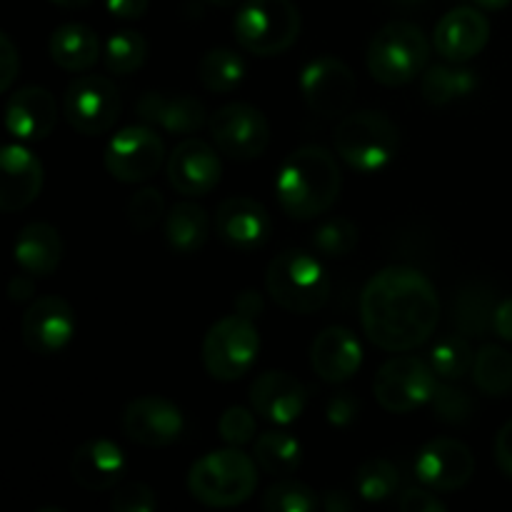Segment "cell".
Segmentation results:
<instances>
[{
  "instance_id": "cell-19",
  "label": "cell",
  "mask_w": 512,
  "mask_h": 512,
  "mask_svg": "<svg viewBox=\"0 0 512 512\" xmlns=\"http://www.w3.org/2000/svg\"><path fill=\"white\" fill-rule=\"evenodd\" d=\"M490 40V23L478 8L460 5L445 13L435 25L433 45L448 63H468L483 53Z\"/></svg>"
},
{
  "instance_id": "cell-10",
  "label": "cell",
  "mask_w": 512,
  "mask_h": 512,
  "mask_svg": "<svg viewBox=\"0 0 512 512\" xmlns=\"http://www.w3.org/2000/svg\"><path fill=\"white\" fill-rule=\"evenodd\" d=\"M105 170L125 185L145 183L165 163V143L153 125H130L113 135L103 155Z\"/></svg>"
},
{
  "instance_id": "cell-24",
  "label": "cell",
  "mask_w": 512,
  "mask_h": 512,
  "mask_svg": "<svg viewBox=\"0 0 512 512\" xmlns=\"http://www.w3.org/2000/svg\"><path fill=\"white\" fill-rule=\"evenodd\" d=\"M138 118L170 135H193L205 125V105L195 95H165L148 90L138 100Z\"/></svg>"
},
{
  "instance_id": "cell-9",
  "label": "cell",
  "mask_w": 512,
  "mask_h": 512,
  "mask_svg": "<svg viewBox=\"0 0 512 512\" xmlns=\"http://www.w3.org/2000/svg\"><path fill=\"white\" fill-rule=\"evenodd\" d=\"M435 388H438V375L433 365L415 355L390 358L388 363L380 365L373 380V393L380 408L395 415L413 413L423 405H430Z\"/></svg>"
},
{
  "instance_id": "cell-21",
  "label": "cell",
  "mask_w": 512,
  "mask_h": 512,
  "mask_svg": "<svg viewBox=\"0 0 512 512\" xmlns=\"http://www.w3.org/2000/svg\"><path fill=\"white\" fill-rule=\"evenodd\" d=\"M58 123V103L38 85H28L10 95L5 105V128L20 143H40Z\"/></svg>"
},
{
  "instance_id": "cell-40",
  "label": "cell",
  "mask_w": 512,
  "mask_h": 512,
  "mask_svg": "<svg viewBox=\"0 0 512 512\" xmlns=\"http://www.w3.org/2000/svg\"><path fill=\"white\" fill-rule=\"evenodd\" d=\"M165 210V200L160 195V190L155 188H143L130 198L128 203V220L133 225V230L138 233H145V230L155 228L163 218Z\"/></svg>"
},
{
  "instance_id": "cell-11",
  "label": "cell",
  "mask_w": 512,
  "mask_h": 512,
  "mask_svg": "<svg viewBox=\"0 0 512 512\" xmlns=\"http://www.w3.org/2000/svg\"><path fill=\"white\" fill-rule=\"evenodd\" d=\"M123 100L118 88L103 75H80L63 95V115L80 135H103L118 120Z\"/></svg>"
},
{
  "instance_id": "cell-52",
  "label": "cell",
  "mask_w": 512,
  "mask_h": 512,
  "mask_svg": "<svg viewBox=\"0 0 512 512\" xmlns=\"http://www.w3.org/2000/svg\"><path fill=\"white\" fill-rule=\"evenodd\" d=\"M473 3L478 5L480 10H490V13H495V10L508 8L512 0H473Z\"/></svg>"
},
{
  "instance_id": "cell-48",
  "label": "cell",
  "mask_w": 512,
  "mask_h": 512,
  "mask_svg": "<svg viewBox=\"0 0 512 512\" xmlns=\"http://www.w3.org/2000/svg\"><path fill=\"white\" fill-rule=\"evenodd\" d=\"M493 330L500 340L512 343V298H505L503 303L495 305Z\"/></svg>"
},
{
  "instance_id": "cell-25",
  "label": "cell",
  "mask_w": 512,
  "mask_h": 512,
  "mask_svg": "<svg viewBox=\"0 0 512 512\" xmlns=\"http://www.w3.org/2000/svg\"><path fill=\"white\" fill-rule=\"evenodd\" d=\"M125 473V455L113 440H90L75 450L70 460V475L80 488L90 493L110 490Z\"/></svg>"
},
{
  "instance_id": "cell-39",
  "label": "cell",
  "mask_w": 512,
  "mask_h": 512,
  "mask_svg": "<svg viewBox=\"0 0 512 512\" xmlns=\"http://www.w3.org/2000/svg\"><path fill=\"white\" fill-rule=\"evenodd\" d=\"M430 405H433L435 418L448 425H460L473 415V400L465 390L455 388L453 380L438 383L433 398H430Z\"/></svg>"
},
{
  "instance_id": "cell-55",
  "label": "cell",
  "mask_w": 512,
  "mask_h": 512,
  "mask_svg": "<svg viewBox=\"0 0 512 512\" xmlns=\"http://www.w3.org/2000/svg\"><path fill=\"white\" fill-rule=\"evenodd\" d=\"M403 3H415V0H403Z\"/></svg>"
},
{
  "instance_id": "cell-4",
  "label": "cell",
  "mask_w": 512,
  "mask_h": 512,
  "mask_svg": "<svg viewBox=\"0 0 512 512\" xmlns=\"http://www.w3.org/2000/svg\"><path fill=\"white\" fill-rule=\"evenodd\" d=\"M270 298L295 315H310L330 300V278L323 263L305 250L275 255L265 273Z\"/></svg>"
},
{
  "instance_id": "cell-6",
  "label": "cell",
  "mask_w": 512,
  "mask_h": 512,
  "mask_svg": "<svg viewBox=\"0 0 512 512\" xmlns=\"http://www.w3.org/2000/svg\"><path fill=\"white\" fill-rule=\"evenodd\" d=\"M428 55L430 43L423 28L405 23V20H395V23L383 25L373 35L365 60H368V70L375 83L398 88L423 73Z\"/></svg>"
},
{
  "instance_id": "cell-5",
  "label": "cell",
  "mask_w": 512,
  "mask_h": 512,
  "mask_svg": "<svg viewBox=\"0 0 512 512\" xmlns=\"http://www.w3.org/2000/svg\"><path fill=\"white\" fill-rule=\"evenodd\" d=\"M335 150L345 165L365 175L380 173L400 150V130L378 110H360L340 120L333 135Z\"/></svg>"
},
{
  "instance_id": "cell-47",
  "label": "cell",
  "mask_w": 512,
  "mask_h": 512,
  "mask_svg": "<svg viewBox=\"0 0 512 512\" xmlns=\"http://www.w3.org/2000/svg\"><path fill=\"white\" fill-rule=\"evenodd\" d=\"M150 0H105V8L113 18L120 20H138L148 10Z\"/></svg>"
},
{
  "instance_id": "cell-37",
  "label": "cell",
  "mask_w": 512,
  "mask_h": 512,
  "mask_svg": "<svg viewBox=\"0 0 512 512\" xmlns=\"http://www.w3.org/2000/svg\"><path fill=\"white\" fill-rule=\"evenodd\" d=\"M323 505L310 485L298 480H280L270 485L263 495V508L268 512H315Z\"/></svg>"
},
{
  "instance_id": "cell-14",
  "label": "cell",
  "mask_w": 512,
  "mask_h": 512,
  "mask_svg": "<svg viewBox=\"0 0 512 512\" xmlns=\"http://www.w3.org/2000/svg\"><path fill=\"white\" fill-rule=\"evenodd\" d=\"M75 310L60 295H43L23 313L20 335L23 343L38 355H55L68 348L75 335Z\"/></svg>"
},
{
  "instance_id": "cell-13",
  "label": "cell",
  "mask_w": 512,
  "mask_h": 512,
  "mask_svg": "<svg viewBox=\"0 0 512 512\" xmlns=\"http://www.w3.org/2000/svg\"><path fill=\"white\" fill-rule=\"evenodd\" d=\"M358 80L338 58H315L300 73V93L308 108L323 118H338L348 113L355 100Z\"/></svg>"
},
{
  "instance_id": "cell-45",
  "label": "cell",
  "mask_w": 512,
  "mask_h": 512,
  "mask_svg": "<svg viewBox=\"0 0 512 512\" xmlns=\"http://www.w3.org/2000/svg\"><path fill=\"white\" fill-rule=\"evenodd\" d=\"M20 73V55L8 33H0V90H10Z\"/></svg>"
},
{
  "instance_id": "cell-31",
  "label": "cell",
  "mask_w": 512,
  "mask_h": 512,
  "mask_svg": "<svg viewBox=\"0 0 512 512\" xmlns=\"http://www.w3.org/2000/svg\"><path fill=\"white\" fill-rule=\"evenodd\" d=\"M473 383L490 398H505L512 393V353L500 345H483L473 360Z\"/></svg>"
},
{
  "instance_id": "cell-20",
  "label": "cell",
  "mask_w": 512,
  "mask_h": 512,
  "mask_svg": "<svg viewBox=\"0 0 512 512\" xmlns=\"http://www.w3.org/2000/svg\"><path fill=\"white\" fill-rule=\"evenodd\" d=\"M43 190V163L23 143H8L0 153V210L15 213Z\"/></svg>"
},
{
  "instance_id": "cell-46",
  "label": "cell",
  "mask_w": 512,
  "mask_h": 512,
  "mask_svg": "<svg viewBox=\"0 0 512 512\" xmlns=\"http://www.w3.org/2000/svg\"><path fill=\"white\" fill-rule=\"evenodd\" d=\"M495 463L508 478H512V420L500 428L495 438Z\"/></svg>"
},
{
  "instance_id": "cell-22",
  "label": "cell",
  "mask_w": 512,
  "mask_h": 512,
  "mask_svg": "<svg viewBox=\"0 0 512 512\" xmlns=\"http://www.w3.org/2000/svg\"><path fill=\"white\" fill-rule=\"evenodd\" d=\"M250 405L260 418L283 428L303 415L305 388L295 375L268 370L250 385Z\"/></svg>"
},
{
  "instance_id": "cell-42",
  "label": "cell",
  "mask_w": 512,
  "mask_h": 512,
  "mask_svg": "<svg viewBox=\"0 0 512 512\" xmlns=\"http://www.w3.org/2000/svg\"><path fill=\"white\" fill-rule=\"evenodd\" d=\"M110 505L115 512H155L158 498L145 483H125L115 490Z\"/></svg>"
},
{
  "instance_id": "cell-27",
  "label": "cell",
  "mask_w": 512,
  "mask_h": 512,
  "mask_svg": "<svg viewBox=\"0 0 512 512\" xmlns=\"http://www.w3.org/2000/svg\"><path fill=\"white\" fill-rule=\"evenodd\" d=\"M50 58L68 73H83L100 60V40L88 25L65 23L50 35Z\"/></svg>"
},
{
  "instance_id": "cell-26",
  "label": "cell",
  "mask_w": 512,
  "mask_h": 512,
  "mask_svg": "<svg viewBox=\"0 0 512 512\" xmlns=\"http://www.w3.org/2000/svg\"><path fill=\"white\" fill-rule=\"evenodd\" d=\"M15 263L33 278H48L63 260V238L50 223H28L15 238Z\"/></svg>"
},
{
  "instance_id": "cell-36",
  "label": "cell",
  "mask_w": 512,
  "mask_h": 512,
  "mask_svg": "<svg viewBox=\"0 0 512 512\" xmlns=\"http://www.w3.org/2000/svg\"><path fill=\"white\" fill-rule=\"evenodd\" d=\"M475 353L470 348V343L460 335H448L440 343H435V348L430 350V365H433L435 375L440 380H460L465 373H470L473 368Z\"/></svg>"
},
{
  "instance_id": "cell-28",
  "label": "cell",
  "mask_w": 512,
  "mask_h": 512,
  "mask_svg": "<svg viewBox=\"0 0 512 512\" xmlns=\"http://www.w3.org/2000/svg\"><path fill=\"white\" fill-rule=\"evenodd\" d=\"M475 88H478V75L473 68H465V63L433 65L420 80V95L435 108L468 98Z\"/></svg>"
},
{
  "instance_id": "cell-43",
  "label": "cell",
  "mask_w": 512,
  "mask_h": 512,
  "mask_svg": "<svg viewBox=\"0 0 512 512\" xmlns=\"http://www.w3.org/2000/svg\"><path fill=\"white\" fill-rule=\"evenodd\" d=\"M360 415V400L353 393H335L328 400V408H325V418L335 428H348L358 420Z\"/></svg>"
},
{
  "instance_id": "cell-33",
  "label": "cell",
  "mask_w": 512,
  "mask_h": 512,
  "mask_svg": "<svg viewBox=\"0 0 512 512\" xmlns=\"http://www.w3.org/2000/svg\"><path fill=\"white\" fill-rule=\"evenodd\" d=\"M198 78L210 93H233L245 78V60L230 48H213L200 58Z\"/></svg>"
},
{
  "instance_id": "cell-50",
  "label": "cell",
  "mask_w": 512,
  "mask_h": 512,
  "mask_svg": "<svg viewBox=\"0 0 512 512\" xmlns=\"http://www.w3.org/2000/svg\"><path fill=\"white\" fill-rule=\"evenodd\" d=\"M35 293V283L28 278V275H15L8 285V298L13 303H28Z\"/></svg>"
},
{
  "instance_id": "cell-15",
  "label": "cell",
  "mask_w": 512,
  "mask_h": 512,
  "mask_svg": "<svg viewBox=\"0 0 512 512\" xmlns=\"http://www.w3.org/2000/svg\"><path fill=\"white\" fill-rule=\"evenodd\" d=\"M475 473V458L460 440L438 438L423 445L415 460V475L435 493H453L465 488Z\"/></svg>"
},
{
  "instance_id": "cell-7",
  "label": "cell",
  "mask_w": 512,
  "mask_h": 512,
  "mask_svg": "<svg viewBox=\"0 0 512 512\" xmlns=\"http://www.w3.org/2000/svg\"><path fill=\"white\" fill-rule=\"evenodd\" d=\"M303 20L290 0H245L235 15V38L248 53L280 55L298 40Z\"/></svg>"
},
{
  "instance_id": "cell-41",
  "label": "cell",
  "mask_w": 512,
  "mask_h": 512,
  "mask_svg": "<svg viewBox=\"0 0 512 512\" xmlns=\"http://www.w3.org/2000/svg\"><path fill=\"white\" fill-rule=\"evenodd\" d=\"M218 433L228 445H233V448H243V445H248L250 440H255L258 423H255V415L250 413L248 408L233 405V408H228L223 415H220Z\"/></svg>"
},
{
  "instance_id": "cell-8",
  "label": "cell",
  "mask_w": 512,
  "mask_h": 512,
  "mask_svg": "<svg viewBox=\"0 0 512 512\" xmlns=\"http://www.w3.org/2000/svg\"><path fill=\"white\" fill-rule=\"evenodd\" d=\"M260 353L258 328L250 318L235 313L220 318L205 333L203 340V365L210 378L220 383L240 380L255 365Z\"/></svg>"
},
{
  "instance_id": "cell-23",
  "label": "cell",
  "mask_w": 512,
  "mask_h": 512,
  "mask_svg": "<svg viewBox=\"0 0 512 512\" xmlns=\"http://www.w3.org/2000/svg\"><path fill=\"white\" fill-rule=\"evenodd\" d=\"M310 365L330 385L348 383L363 365V345L348 328H325L310 348Z\"/></svg>"
},
{
  "instance_id": "cell-51",
  "label": "cell",
  "mask_w": 512,
  "mask_h": 512,
  "mask_svg": "<svg viewBox=\"0 0 512 512\" xmlns=\"http://www.w3.org/2000/svg\"><path fill=\"white\" fill-rule=\"evenodd\" d=\"M353 505L355 503L348 498V493H343V490H328V493L323 495V508L328 512H350Z\"/></svg>"
},
{
  "instance_id": "cell-38",
  "label": "cell",
  "mask_w": 512,
  "mask_h": 512,
  "mask_svg": "<svg viewBox=\"0 0 512 512\" xmlns=\"http://www.w3.org/2000/svg\"><path fill=\"white\" fill-rule=\"evenodd\" d=\"M360 243V233L348 218H330L313 233V248L323 258H345Z\"/></svg>"
},
{
  "instance_id": "cell-32",
  "label": "cell",
  "mask_w": 512,
  "mask_h": 512,
  "mask_svg": "<svg viewBox=\"0 0 512 512\" xmlns=\"http://www.w3.org/2000/svg\"><path fill=\"white\" fill-rule=\"evenodd\" d=\"M493 295L485 285L468 283L463 290H458V300H455V325L463 330V335L478 338L493 328Z\"/></svg>"
},
{
  "instance_id": "cell-17",
  "label": "cell",
  "mask_w": 512,
  "mask_h": 512,
  "mask_svg": "<svg viewBox=\"0 0 512 512\" xmlns=\"http://www.w3.org/2000/svg\"><path fill=\"white\" fill-rule=\"evenodd\" d=\"M223 178V163L218 150L205 140L185 138L168 158V180L180 195L198 198L218 188Z\"/></svg>"
},
{
  "instance_id": "cell-3",
  "label": "cell",
  "mask_w": 512,
  "mask_h": 512,
  "mask_svg": "<svg viewBox=\"0 0 512 512\" xmlns=\"http://www.w3.org/2000/svg\"><path fill=\"white\" fill-rule=\"evenodd\" d=\"M258 460L248 458L240 448L213 450L195 460L188 473V490L200 505L235 508L253 498L258 488Z\"/></svg>"
},
{
  "instance_id": "cell-12",
  "label": "cell",
  "mask_w": 512,
  "mask_h": 512,
  "mask_svg": "<svg viewBox=\"0 0 512 512\" xmlns=\"http://www.w3.org/2000/svg\"><path fill=\"white\" fill-rule=\"evenodd\" d=\"M210 138L233 160H255L270 143L268 118L248 103H228L208 120Z\"/></svg>"
},
{
  "instance_id": "cell-16",
  "label": "cell",
  "mask_w": 512,
  "mask_h": 512,
  "mask_svg": "<svg viewBox=\"0 0 512 512\" xmlns=\"http://www.w3.org/2000/svg\"><path fill=\"white\" fill-rule=\"evenodd\" d=\"M183 413L170 400L145 395L133 400L123 413V430L133 443L145 448H168L183 435Z\"/></svg>"
},
{
  "instance_id": "cell-2",
  "label": "cell",
  "mask_w": 512,
  "mask_h": 512,
  "mask_svg": "<svg viewBox=\"0 0 512 512\" xmlns=\"http://www.w3.org/2000/svg\"><path fill=\"white\" fill-rule=\"evenodd\" d=\"M343 188L338 160L320 145H303L283 160L275 180L280 208L293 220H313L328 213Z\"/></svg>"
},
{
  "instance_id": "cell-35",
  "label": "cell",
  "mask_w": 512,
  "mask_h": 512,
  "mask_svg": "<svg viewBox=\"0 0 512 512\" xmlns=\"http://www.w3.org/2000/svg\"><path fill=\"white\" fill-rule=\"evenodd\" d=\"M355 488H358L360 498L368 503H380V500L393 498L400 490V473L390 460L373 458L365 460L355 475Z\"/></svg>"
},
{
  "instance_id": "cell-49",
  "label": "cell",
  "mask_w": 512,
  "mask_h": 512,
  "mask_svg": "<svg viewBox=\"0 0 512 512\" xmlns=\"http://www.w3.org/2000/svg\"><path fill=\"white\" fill-rule=\"evenodd\" d=\"M235 313L245 315V318H258L260 313H263V298H260L255 290H245V293L238 295V300H235Z\"/></svg>"
},
{
  "instance_id": "cell-1",
  "label": "cell",
  "mask_w": 512,
  "mask_h": 512,
  "mask_svg": "<svg viewBox=\"0 0 512 512\" xmlns=\"http://www.w3.org/2000/svg\"><path fill=\"white\" fill-rule=\"evenodd\" d=\"M360 320L373 345L388 353H410L438 328L440 298L420 270L390 265L365 285Z\"/></svg>"
},
{
  "instance_id": "cell-29",
  "label": "cell",
  "mask_w": 512,
  "mask_h": 512,
  "mask_svg": "<svg viewBox=\"0 0 512 512\" xmlns=\"http://www.w3.org/2000/svg\"><path fill=\"white\" fill-rule=\"evenodd\" d=\"M210 220L200 205L178 203L168 215H165V240L178 255L200 253L208 243Z\"/></svg>"
},
{
  "instance_id": "cell-53",
  "label": "cell",
  "mask_w": 512,
  "mask_h": 512,
  "mask_svg": "<svg viewBox=\"0 0 512 512\" xmlns=\"http://www.w3.org/2000/svg\"><path fill=\"white\" fill-rule=\"evenodd\" d=\"M50 3L60 5V8H85L90 0H50Z\"/></svg>"
},
{
  "instance_id": "cell-30",
  "label": "cell",
  "mask_w": 512,
  "mask_h": 512,
  "mask_svg": "<svg viewBox=\"0 0 512 512\" xmlns=\"http://www.w3.org/2000/svg\"><path fill=\"white\" fill-rule=\"evenodd\" d=\"M255 460L273 478H290L303 465V445L285 430H268L255 438Z\"/></svg>"
},
{
  "instance_id": "cell-34",
  "label": "cell",
  "mask_w": 512,
  "mask_h": 512,
  "mask_svg": "<svg viewBox=\"0 0 512 512\" xmlns=\"http://www.w3.org/2000/svg\"><path fill=\"white\" fill-rule=\"evenodd\" d=\"M148 55V43L135 30H120L108 38L103 48V63L110 73L115 75H130L145 63Z\"/></svg>"
},
{
  "instance_id": "cell-18",
  "label": "cell",
  "mask_w": 512,
  "mask_h": 512,
  "mask_svg": "<svg viewBox=\"0 0 512 512\" xmlns=\"http://www.w3.org/2000/svg\"><path fill=\"white\" fill-rule=\"evenodd\" d=\"M215 233L228 248L238 253H253L268 243L273 223H270L268 210L258 200L238 195L220 203L215 213Z\"/></svg>"
},
{
  "instance_id": "cell-54",
  "label": "cell",
  "mask_w": 512,
  "mask_h": 512,
  "mask_svg": "<svg viewBox=\"0 0 512 512\" xmlns=\"http://www.w3.org/2000/svg\"><path fill=\"white\" fill-rule=\"evenodd\" d=\"M208 3H213V5H220V8H230V5L245 3V0H208Z\"/></svg>"
},
{
  "instance_id": "cell-44",
  "label": "cell",
  "mask_w": 512,
  "mask_h": 512,
  "mask_svg": "<svg viewBox=\"0 0 512 512\" xmlns=\"http://www.w3.org/2000/svg\"><path fill=\"white\" fill-rule=\"evenodd\" d=\"M400 510L403 512H445L448 505L430 488H413L400 495Z\"/></svg>"
}]
</instances>
